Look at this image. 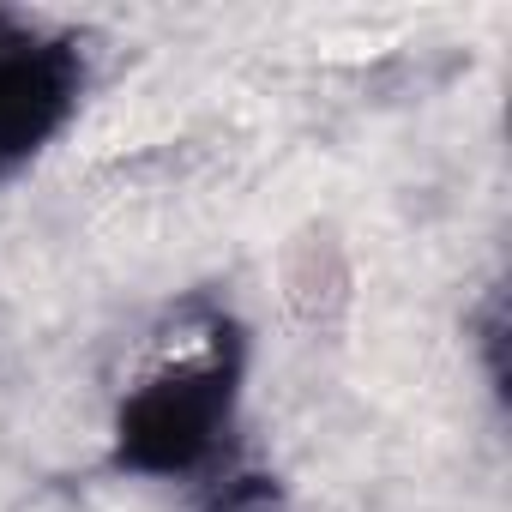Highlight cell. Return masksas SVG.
I'll list each match as a JSON object with an SVG mask.
<instances>
[{
	"instance_id": "6da1fadb",
	"label": "cell",
	"mask_w": 512,
	"mask_h": 512,
	"mask_svg": "<svg viewBox=\"0 0 512 512\" xmlns=\"http://www.w3.org/2000/svg\"><path fill=\"white\" fill-rule=\"evenodd\" d=\"M241 374L247 344L223 308L187 302L169 314L115 398V464L157 482H193L217 470L241 416Z\"/></svg>"
},
{
	"instance_id": "7a4b0ae2",
	"label": "cell",
	"mask_w": 512,
	"mask_h": 512,
	"mask_svg": "<svg viewBox=\"0 0 512 512\" xmlns=\"http://www.w3.org/2000/svg\"><path fill=\"white\" fill-rule=\"evenodd\" d=\"M91 85L73 31L0 7V187L19 181L79 115Z\"/></svg>"
},
{
	"instance_id": "3957f363",
	"label": "cell",
	"mask_w": 512,
	"mask_h": 512,
	"mask_svg": "<svg viewBox=\"0 0 512 512\" xmlns=\"http://www.w3.org/2000/svg\"><path fill=\"white\" fill-rule=\"evenodd\" d=\"M199 512H284V494L272 476H211V494Z\"/></svg>"
}]
</instances>
